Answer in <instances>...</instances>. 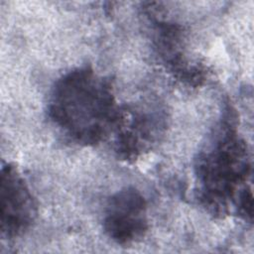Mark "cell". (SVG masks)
<instances>
[{"instance_id": "7a4b0ae2", "label": "cell", "mask_w": 254, "mask_h": 254, "mask_svg": "<svg viewBox=\"0 0 254 254\" xmlns=\"http://www.w3.org/2000/svg\"><path fill=\"white\" fill-rule=\"evenodd\" d=\"M144 201L134 191L118 194L111 204L107 230L118 241L134 239L144 229Z\"/></svg>"}, {"instance_id": "6da1fadb", "label": "cell", "mask_w": 254, "mask_h": 254, "mask_svg": "<svg viewBox=\"0 0 254 254\" xmlns=\"http://www.w3.org/2000/svg\"><path fill=\"white\" fill-rule=\"evenodd\" d=\"M93 79L85 72H80L79 76H68L58 89L55 99L57 118L77 136L95 135L108 112L106 91Z\"/></svg>"}]
</instances>
